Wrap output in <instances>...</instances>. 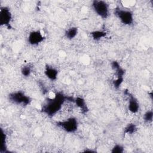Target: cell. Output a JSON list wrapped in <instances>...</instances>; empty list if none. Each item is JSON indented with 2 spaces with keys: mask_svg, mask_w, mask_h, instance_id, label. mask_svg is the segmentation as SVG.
<instances>
[{
  "mask_svg": "<svg viewBox=\"0 0 153 153\" xmlns=\"http://www.w3.org/2000/svg\"><path fill=\"white\" fill-rule=\"evenodd\" d=\"M66 101H67V96L62 92H57L53 97L47 99L42 105L41 111L49 117H52L61 109Z\"/></svg>",
  "mask_w": 153,
  "mask_h": 153,
  "instance_id": "6da1fadb",
  "label": "cell"
},
{
  "mask_svg": "<svg viewBox=\"0 0 153 153\" xmlns=\"http://www.w3.org/2000/svg\"><path fill=\"white\" fill-rule=\"evenodd\" d=\"M8 99L11 102L14 104L23 106L29 105L32 101L30 97L22 91H17L10 93L8 95Z\"/></svg>",
  "mask_w": 153,
  "mask_h": 153,
  "instance_id": "7a4b0ae2",
  "label": "cell"
},
{
  "mask_svg": "<svg viewBox=\"0 0 153 153\" xmlns=\"http://www.w3.org/2000/svg\"><path fill=\"white\" fill-rule=\"evenodd\" d=\"M114 13L121 22L125 25H130L133 23V14L129 10H124L117 7L114 9Z\"/></svg>",
  "mask_w": 153,
  "mask_h": 153,
  "instance_id": "3957f363",
  "label": "cell"
},
{
  "mask_svg": "<svg viewBox=\"0 0 153 153\" xmlns=\"http://www.w3.org/2000/svg\"><path fill=\"white\" fill-rule=\"evenodd\" d=\"M56 125L68 133H74L78 129V122L76 118L70 117L65 120L57 121Z\"/></svg>",
  "mask_w": 153,
  "mask_h": 153,
  "instance_id": "277c9868",
  "label": "cell"
},
{
  "mask_svg": "<svg viewBox=\"0 0 153 153\" xmlns=\"http://www.w3.org/2000/svg\"><path fill=\"white\" fill-rule=\"evenodd\" d=\"M94 12L101 18L106 19L109 16V5L104 1L94 0L92 2Z\"/></svg>",
  "mask_w": 153,
  "mask_h": 153,
  "instance_id": "5b68a950",
  "label": "cell"
},
{
  "mask_svg": "<svg viewBox=\"0 0 153 153\" xmlns=\"http://www.w3.org/2000/svg\"><path fill=\"white\" fill-rule=\"evenodd\" d=\"M12 19V15L8 7H1L0 8V25L10 28V23Z\"/></svg>",
  "mask_w": 153,
  "mask_h": 153,
  "instance_id": "8992f818",
  "label": "cell"
},
{
  "mask_svg": "<svg viewBox=\"0 0 153 153\" xmlns=\"http://www.w3.org/2000/svg\"><path fill=\"white\" fill-rule=\"evenodd\" d=\"M45 39V37L40 30H33L30 32L27 37V41L32 45H36L41 43Z\"/></svg>",
  "mask_w": 153,
  "mask_h": 153,
  "instance_id": "52a82bcc",
  "label": "cell"
},
{
  "mask_svg": "<svg viewBox=\"0 0 153 153\" xmlns=\"http://www.w3.org/2000/svg\"><path fill=\"white\" fill-rule=\"evenodd\" d=\"M124 93L125 94H126L127 96H128V109L129 111H130L131 113H133V114L137 113L139 109V102H138L137 100L127 90H126L124 91Z\"/></svg>",
  "mask_w": 153,
  "mask_h": 153,
  "instance_id": "ba28073f",
  "label": "cell"
},
{
  "mask_svg": "<svg viewBox=\"0 0 153 153\" xmlns=\"http://www.w3.org/2000/svg\"><path fill=\"white\" fill-rule=\"evenodd\" d=\"M44 74L49 79L54 81L57 78L58 71L56 68L47 65L45 68Z\"/></svg>",
  "mask_w": 153,
  "mask_h": 153,
  "instance_id": "9c48e42d",
  "label": "cell"
},
{
  "mask_svg": "<svg viewBox=\"0 0 153 153\" xmlns=\"http://www.w3.org/2000/svg\"><path fill=\"white\" fill-rule=\"evenodd\" d=\"M74 103L81 109L82 113L85 114L88 111V108L86 105L85 100L81 97H76L75 98Z\"/></svg>",
  "mask_w": 153,
  "mask_h": 153,
  "instance_id": "30bf717a",
  "label": "cell"
},
{
  "mask_svg": "<svg viewBox=\"0 0 153 153\" xmlns=\"http://www.w3.org/2000/svg\"><path fill=\"white\" fill-rule=\"evenodd\" d=\"M77 33L78 28L76 27H71L66 30L65 36L68 39H72L76 36Z\"/></svg>",
  "mask_w": 153,
  "mask_h": 153,
  "instance_id": "8fae6325",
  "label": "cell"
},
{
  "mask_svg": "<svg viewBox=\"0 0 153 153\" xmlns=\"http://www.w3.org/2000/svg\"><path fill=\"white\" fill-rule=\"evenodd\" d=\"M90 35L94 41H99L106 35V32L103 30H94L90 32Z\"/></svg>",
  "mask_w": 153,
  "mask_h": 153,
  "instance_id": "7c38bea8",
  "label": "cell"
},
{
  "mask_svg": "<svg viewBox=\"0 0 153 153\" xmlns=\"http://www.w3.org/2000/svg\"><path fill=\"white\" fill-rule=\"evenodd\" d=\"M137 130V126L134 123H129L128 124L126 127L124 128V133L125 134H131L136 131Z\"/></svg>",
  "mask_w": 153,
  "mask_h": 153,
  "instance_id": "4fadbf2b",
  "label": "cell"
},
{
  "mask_svg": "<svg viewBox=\"0 0 153 153\" xmlns=\"http://www.w3.org/2000/svg\"><path fill=\"white\" fill-rule=\"evenodd\" d=\"M1 137H2V144L1 147V152H7V145H6V134L2 129H1Z\"/></svg>",
  "mask_w": 153,
  "mask_h": 153,
  "instance_id": "5bb4252c",
  "label": "cell"
},
{
  "mask_svg": "<svg viewBox=\"0 0 153 153\" xmlns=\"http://www.w3.org/2000/svg\"><path fill=\"white\" fill-rule=\"evenodd\" d=\"M31 71H32L31 67L29 65H26L23 66L21 69V73L22 75L26 77H27L30 75Z\"/></svg>",
  "mask_w": 153,
  "mask_h": 153,
  "instance_id": "9a60e30c",
  "label": "cell"
},
{
  "mask_svg": "<svg viewBox=\"0 0 153 153\" xmlns=\"http://www.w3.org/2000/svg\"><path fill=\"white\" fill-rule=\"evenodd\" d=\"M153 112L152 111H148L143 115V120L145 122L151 123L152 121Z\"/></svg>",
  "mask_w": 153,
  "mask_h": 153,
  "instance_id": "2e32d148",
  "label": "cell"
},
{
  "mask_svg": "<svg viewBox=\"0 0 153 153\" xmlns=\"http://www.w3.org/2000/svg\"><path fill=\"white\" fill-rule=\"evenodd\" d=\"M124 151L123 146L120 144L115 145L111 149V152L112 153H123Z\"/></svg>",
  "mask_w": 153,
  "mask_h": 153,
  "instance_id": "e0dca14e",
  "label": "cell"
},
{
  "mask_svg": "<svg viewBox=\"0 0 153 153\" xmlns=\"http://www.w3.org/2000/svg\"><path fill=\"white\" fill-rule=\"evenodd\" d=\"M123 80H124V78H116L115 79H114L112 82L114 87L115 88H118L121 86V84L123 83Z\"/></svg>",
  "mask_w": 153,
  "mask_h": 153,
  "instance_id": "ac0fdd59",
  "label": "cell"
},
{
  "mask_svg": "<svg viewBox=\"0 0 153 153\" xmlns=\"http://www.w3.org/2000/svg\"><path fill=\"white\" fill-rule=\"evenodd\" d=\"M84 152H95L94 151H93V150H85Z\"/></svg>",
  "mask_w": 153,
  "mask_h": 153,
  "instance_id": "d6986e66",
  "label": "cell"
}]
</instances>
